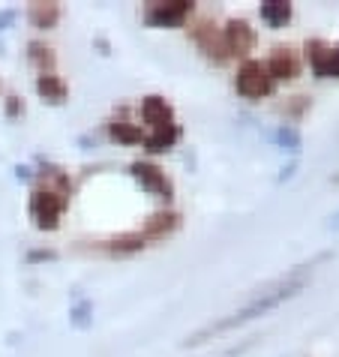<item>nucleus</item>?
Masks as SVG:
<instances>
[{
    "instance_id": "nucleus-1",
    "label": "nucleus",
    "mask_w": 339,
    "mask_h": 357,
    "mask_svg": "<svg viewBox=\"0 0 339 357\" xmlns=\"http://www.w3.org/2000/svg\"><path fill=\"white\" fill-rule=\"evenodd\" d=\"M315 261H322V259H315ZM315 261H312V264H315ZM312 264H301L297 271H292L288 276H282L279 282L267 285L264 291H258L246 306L234 310L232 315H225V319H219V321H211L207 327H202V331H195L193 336H186V345L204 342L207 336L223 333V331H228V327H234V324H243V321H249V319H255V315H264L267 310H273V306H279L282 301H288V297H294V294L306 285V276L312 273Z\"/></svg>"
},
{
    "instance_id": "nucleus-2",
    "label": "nucleus",
    "mask_w": 339,
    "mask_h": 357,
    "mask_svg": "<svg viewBox=\"0 0 339 357\" xmlns=\"http://www.w3.org/2000/svg\"><path fill=\"white\" fill-rule=\"evenodd\" d=\"M66 204H69V198L63 192L52 190V186H36V190L31 192V220H33V225L43 228V231L57 228Z\"/></svg>"
},
{
    "instance_id": "nucleus-3",
    "label": "nucleus",
    "mask_w": 339,
    "mask_h": 357,
    "mask_svg": "<svg viewBox=\"0 0 339 357\" xmlns=\"http://www.w3.org/2000/svg\"><path fill=\"white\" fill-rule=\"evenodd\" d=\"M237 91L249 99H258V96H267L273 91V78L267 73V66L262 61H246L237 73Z\"/></svg>"
},
{
    "instance_id": "nucleus-4",
    "label": "nucleus",
    "mask_w": 339,
    "mask_h": 357,
    "mask_svg": "<svg viewBox=\"0 0 339 357\" xmlns=\"http://www.w3.org/2000/svg\"><path fill=\"white\" fill-rule=\"evenodd\" d=\"M133 177L147 192H156L159 198H172V181L165 177L163 168H156L151 162H133Z\"/></svg>"
},
{
    "instance_id": "nucleus-5",
    "label": "nucleus",
    "mask_w": 339,
    "mask_h": 357,
    "mask_svg": "<svg viewBox=\"0 0 339 357\" xmlns=\"http://www.w3.org/2000/svg\"><path fill=\"white\" fill-rule=\"evenodd\" d=\"M255 43V33L246 22H228V27H223V54H246Z\"/></svg>"
},
{
    "instance_id": "nucleus-6",
    "label": "nucleus",
    "mask_w": 339,
    "mask_h": 357,
    "mask_svg": "<svg viewBox=\"0 0 339 357\" xmlns=\"http://www.w3.org/2000/svg\"><path fill=\"white\" fill-rule=\"evenodd\" d=\"M189 13H193V3L174 0V3H151L144 9V18L151 24H181Z\"/></svg>"
},
{
    "instance_id": "nucleus-7",
    "label": "nucleus",
    "mask_w": 339,
    "mask_h": 357,
    "mask_svg": "<svg viewBox=\"0 0 339 357\" xmlns=\"http://www.w3.org/2000/svg\"><path fill=\"white\" fill-rule=\"evenodd\" d=\"M142 117L151 123V130H163V126L174 123V112L163 96H144L142 99Z\"/></svg>"
},
{
    "instance_id": "nucleus-8",
    "label": "nucleus",
    "mask_w": 339,
    "mask_h": 357,
    "mask_svg": "<svg viewBox=\"0 0 339 357\" xmlns=\"http://www.w3.org/2000/svg\"><path fill=\"white\" fill-rule=\"evenodd\" d=\"M271 78H294L297 69H301V61H297V54L292 48H273L271 61L264 63Z\"/></svg>"
},
{
    "instance_id": "nucleus-9",
    "label": "nucleus",
    "mask_w": 339,
    "mask_h": 357,
    "mask_svg": "<svg viewBox=\"0 0 339 357\" xmlns=\"http://www.w3.org/2000/svg\"><path fill=\"white\" fill-rule=\"evenodd\" d=\"M36 93L43 99H48V102L61 105L66 99V84H63V78L54 75V73H39L36 75Z\"/></svg>"
},
{
    "instance_id": "nucleus-10",
    "label": "nucleus",
    "mask_w": 339,
    "mask_h": 357,
    "mask_svg": "<svg viewBox=\"0 0 339 357\" xmlns=\"http://www.w3.org/2000/svg\"><path fill=\"white\" fill-rule=\"evenodd\" d=\"M177 213H165V211H159V213H153L151 220L144 222V228H138V231L144 234V241H156V237H165L168 231H174L177 228Z\"/></svg>"
},
{
    "instance_id": "nucleus-11",
    "label": "nucleus",
    "mask_w": 339,
    "mask_h": 357,
    "mask_svg": "<svg viewBox=\"0 0 339 357\" xmlns=\"http://www.w3.org/2000/svg\"><path fill=\"white\" fill-rule=\"evenodd\" d=\"M177 135H181V130H177V123L172 126H163V130H151V135H144V147L151 153H159V151H168L174 142H177Z\"/></svg>"
},
{
    "instance_id": "nucleus-12",
    "label": "nucleus",
    "mask_w": 339,
    "mask_h": 357,
    "mask_svg": "<svg viewBox=\"0 0 339 357\" xmlns=\"http://www.w3.org/2000/svg\"><path fill=\"white\" fill-rule=\"evenodd\" d=\"M27 18H31L33 27H54L57 18H61V6L57 3H31Z\"/></svg>"
},
{
    "instance_id": "nucleus-13",
    "label": "nucleus",
    "mask_w": 339,
    "mask_h": 357,
    "mask_svg": "<svg viewBox=\"0 0 339 357\" xmlns=\"http://www.w3.org/2000/svg\"><path fill=\"white\" fill-rule=\"evenodd\" d=\"M144 234L142 231H129V234H117V237H108L103 243L108 252H135V250H144Z\"/></svg>"
},
{
    "instance_id": "nucleus-14",
    "label": "nucleus",
    "mask_w": 339,
    "mask_h": 357,
    "mask_svg": "<svg viewBox=\"0 0 339 357\" xmlns=\"http://www.w3.org/2000/svg\"><path fill=\"white\" fill-rule=\"evenodd\" d=\"M108 130H112V135L117 138V142H123V144H138V142H144V135L138 126L133 123H126V121H112L108 123Z\"/></svg>"
},
{
    "instance_id": "nucleus-15",
    "label": "nucleus",
    "mask_w": 339,
    "mask_h": 357,
    "mask_svg": "<svg viewBox=\"0 0 339 357\" xmlns=\"http://www.w3.org/2000/svg\"><path fill=\"white\" fill-rule=\"evenodd\" d=\"M27 57H31V61L43 69V73H45V69H48V73L54 69V52L48 45H43V43H31V45H27Z\"/></svg>"
},
{
    "instance_id": "nucleus-16",
    "label": "nucleus",
    "mask_w": 339,
    "mask_h": 357,
    "mask_svg": "<svg viewBox=\"0 0 339 357\" xmlns=\"http://www.w3.org/2000/svg\"><path fill=\"white\" fill-rule=\"evenodd\" d=\"M262 15L271 18L273 24H279V22H285V18L292 15V6H288V3H264L262 6Z\"/></svg>"
},
{
    "instance_id": "nucleus-17",
    "label": "nucleus",
    "mask_w": 339,
    "mask_h": 357,
    "mask_svg": "<svg viewBox=\"0 0 339 357\" xmlns=\"http://www.w3.org/2000/svg\"><path fill=\"white\" fill-rule=\"evenodd\" d=\"M24 112V102L18 96H6V114L9 117H15V114H22Z\"/></svg>"
},
{
    "instance_id": "nucleus-18",
    "label": "nucleus",
    "mask_w": 339,
    "mask_h": 357,
    "mask_svg": "<svg viewBox=\"0 0 339 357\" xmlns=\"http://www.w3.org/2000/svg\"><path fill=\"white\" fill-rule=\"evenodd\" d=\"M15 18V9H0V31H6V24Z\"/></svg>"
}]
</instances>
